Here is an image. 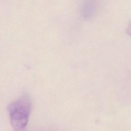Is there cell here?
I'll return each instance as SVG.
<instances>
[{"instance_id": "cell-2", "label": "cell", "mask_w": 131, "mask_h": 131, "mask_svg": "<svg viewBox=\"0 0 131 131\" xmlns=\"http://www.w3.org/2000/svg\"><path fill=\"white\" fill-rule=\"evenodd\" d=\"M99 4V0H83L81 12L84 17L90 18L96 12Z\"/></svg>"}, {"instance_id": "cell-1", "label": "cell", "mask_w": 131, "mask_h": 131, "mask_svg": "<svg viewBox=\"0 0 131 131\" xmlns=\"http://www.w3.org/2000/svg\"><path fill=\"white\" fill-rule=\"evenodd\" d=\"M10 123L15 130L26 127L31 111V100L28 95H24L11 103L8 107Z\"/></svg>"}, {"instance_id": "cell-3", "label": "cell", "mask_w": 131, "mask_h": 131, "mask_svg": "<svg viewBox=\"0 0 131 131\" xmlns=\"http://www.w3.org/2000/svg\"><path fill=\"white\" fill-rule=\"evenodd\" d=\"M126 31L127 34L131 36V20L129 23V24H128V26L127 27Z\"/></svg>"}]
</instances>
